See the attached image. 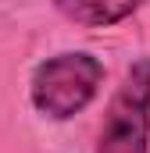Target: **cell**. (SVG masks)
Listing matches in <instances>:
<instances>
[{
    "mask_svg": "<svg viewBox=\"0 0 150 153\" xmlns=\"http://www.w3.org/2000/svg\"><path fill=\"white\" fill-rule=\"evenodd\" d=\"M100 85H104V64L86 50H68L36 64L29 78V100L43 117L68 121L97 100Z\"/></svg>",
    "mask_w": 150,
    "mask_h": 153,
    "instance_id": "cell-1",
    "label": "cell"
},
{
    "mask_svg": "<svg viewBox=\"0 0 150 153\" xmlns=\"http://www.w3.org/2000/svg\"><path fill=\"white\" fill-rule=\"evenodd\" d=\"M97 153H150V57H140L111 96Z\"/></svg>",
    "mask_w": 150,
    "mask_h": 153,
    "instance_id": "cell-2",
    "label": "cell"
},
{
    "mask_svg": "<svg viewBox=\"0 0 150 153\" xmlns=\"http://www.w3.org/2000/svg\"><path fill=\"white\" fill-rule=\"evenodd\" d=\"M143 0H54V7L75 22V25H89V29H107L125 22Z\"/></svg>",
    "mask_w": 150,
    "mask_h": 153,
    "instance_id": "cell-3",
    "label": "cell"
}]
</instances>
